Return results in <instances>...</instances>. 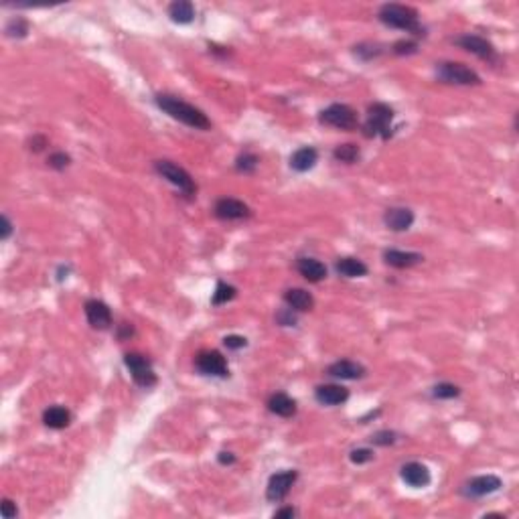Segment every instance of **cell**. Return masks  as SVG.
<instances>
[{
  "label": "cell",
  "mask_w": 519,
  "mask_h": 519,
  "mask_svg": "<svg viewBox=\"0 0 519 519\" xmlns=\"http://www.w3.org/2000/svg\"><path fill=\"white\" fill-rule=\"evenodd\" d=\"M296 270L305 280H309L312 284L323 282L327 278V266L314 258H298L296 260Z\"/></svg>",
  "instance_id": "obj_18"
},
{
  "label": "cell",
  "mask_w": 519,
  "mask_h": 519,
  "mask_svg": "<svg viewBox=\"0 0 519 519\" xmlns=\"http://www.w3.org/2000/svg\"><path fill=\"white\" fill-rule=\"evenodd\" d=\"M461 395V388L450 384V382H441L432 388V398L434 400H454Z\"/></svg>",
  "instance_id": "obj_31"
},
{
  "label": "cell",
  "mask_w": 519,
  "mask_h": 519,
  "mask_svg": "<svg viewBox=\"0 0 519 519\" xmlns=\"http://www.w3.org/2000/svg\"><path fill=\"white\" fill-rule=\"evenodd\" d=\"M436 78L442 83L450 85H481V76L459 61H442L436 63Z\"/></svg>",
  "instance_id": "obj_5"
},
{
  "label": "cell",
  "mask_w": 519,
  "mask_h": 519,
  "mask_svg": "<svg viewBox=\"0 0 519 519\" xmlns=\"http://www.w3.org/2000/svg\"><path fill=\"white\" fill-rule=\"evenodd\" d=\"M384 262L391 266V268H398V270H406V268H412V266H418L420 262H424V256L418 254V252H404V250H386L384 252Z\"/></svg>",
  "instance_id": "obj_21"
},
{
  "label": "cell",
  "mask_w": 519,
  "mask_h": 519,
  "mask_svg": "<svg viewBox=\"0 0 519 519\" xmlns=\"http://www.w3.org/2000/svg\"><path fill=\"white\" fill-rule=\"evenodd\" d=\"M282 298L288 305V309L296 312H307L314 309V296L305 288H288Z\"/></svg>",
  "instance_id": "obj_20"
},
{
  "label": "cell",
  "mask_w": 519,
  "mask_h": 519,
  "mask_svg": "<svg viewBox=\"0 0 519 519\" xmlns=\"http://www.w3.org/2000/svg\"><path fill=\"white\" fill-rule=\"evenodd\" d=\"M373 457H375V452L371 448H365V446L364 448H353L349 452V459H351L353 465H365V463L373 461Z\"/></svg>",
  "instance_id": "obj_33"
},
{
  "label": "cell",
  "mask_w": 519,
  "mask_h": 519,
  "mask_svg": "<svg viewBox=\"0 0 519 519\" xmlns=\"http://www.w3.org/2000/svg\"><path fill=\"white\" fill-rule=\"evenodd\" d=\"M318 162V151L314 146H300L290 156V169L294 173H307Z\"/></svg>",
  "instance_id": "obj_22"
},
{
  "label": "cell",
  "mask_w": 519,
  "mask_h": 519,
  "mask_svg": "<svg viewBox=\"0 0 519 519\" xmlns=\"http://www.w3.org/2000/svg\"><path fill=\"white\" fill-rule=\"evenodd\" d=\"M335 270L343 278H364L369 272L367 264L359 258H339L335 262Z\"/></svg>",
  "instance_id": "obj_24"
},
{
  "label": "cell",
  "mask_w": 519,
  "mask_h": 519,
  "mask_svg": "<svg viewBox=\"0 0 519 519\" xmlns=\"http://www.w3.org/2000/svg\"><path fill=\"white\" fill-rule=\"evenodd\" d=\"M10 234H12V223H10V219H8L6 215H2V234H0V237H2V239H8Z\"/></svg>",
  "instance_id": "obj_41"
},
{
  "label": "cell",
  "mask_w": 519,
  "mask_h": 519,
  "mask_svg": "<svg viewBox=\"0 0 519 519\" xmlns=\"http://www.w3.org/2000/svg\"><path fill=\"white\" fill-rule=\"evenodd\" d=\"M217 461H219L221 465H234L235 454L234 452H226V450H223V452H219V454H217Z\"/></svg>",
  "instance_id": "obj_42"
},
{
  "label": "cell",
  "mask_w": 519,
  "mask_h": 519,
  "mask_svg": "<svg viewBox=\"0 0 519 519\" xmlns=\"http://www.w3.org/2000/svg\"><path fill=\"white\" fill-rule=\"evenodd\" d=\"M359 156H361V151H359V146L353 144V142L339 144V146H335V151H333V158H335L337 162H343V164H353V162L359 160Z\"/></svg>",
  "instance_id": "obj_26"
},
{
  "label": "cell",
  "mask_w": 519,
  "mask_h": 519,
  "mask_svg": "<svg viewBox=\"0 0 519 519\" xmlns=\"http://www.w3.org/2000/svg\"><path fill=\"white\" fill-rule=\"evenodd\" d=\"M124 365L128 367L130 375H132V380H134L136 386L151 389L158 384L153 361L146 355H142V353H126L124 355Z\"/></svg>",
  "instance_id": "obj_6"
},
{
  "label": "cell",
  "mask_w": 519,
  "mask_h": 519,
  "mask_svg": "<svg viewBox=\"0 0 519 519\" xmlns=\"http://www.w3.org/2000/svg\"><path fill=\"white\" fill-rule=\"evenodd\" d=\"M296 518V509L294 507H282L274 513V519H292Z\"/></svg>",
  "instance_id": "obj_40"
},
{
  "label": "cell",
  "mask_w": 519,
  "mask_h": 519,
  "mask_svg": "<svg viewBox=\"0 0 519 519\" xmlns=\"http://www.w3.org/2000/svg\"><path fill=\"white\" fill-rule=\"evenodd\" d=\"M260 158L254 153H241L235 158V171L241 175H254L258 169Z\"/></svg>",
  "instance_id": "obj_28"
},
{
  "label": "cell",
  "mask_w": 519,
  "mask_h": 519,
  "mask_svg": "<svg viewBox=\"0 0 519 519\" xmlns=\"http://www.w3.org/2000/svg\"><path fill=\"white\" fill-rule=\"evenodd\" d=\"M43 424L51 430H63L71 424V412L63 406H49L43 412Z\"/></svg>",
  "instance_id": "obj_25"
},
{
  "label": "cell",
  "mask_w": 519,
  "mask_h": 519,
  "mask_svg": "<svg viewBox=\"0 0 519 519\" xmlns=\"http://www.w3.org/2000/svg\"><path fill=\"white\" fill-rule=\"evenodd\" d=\"M296 479H298V473H296L294 468L274 473V475L268 479V485H266V499H268L270 503H280V501H284L286 497H288V493L292 491Z\"/></svg>",
  "instance_id": "obj_8"
},
{
  "label": "cell",
  "mask_w": 519,
  "mask_h": 519,
  "mask_svg": "<svg viewBox=\"0 0 519 519\" xmlns=\"http://www.w3.org/2000/svg\"><path fill=\"white\" fill-rule=\"evenodd\" d=\"M235 296H237V288L232 284H228V282H223V280H219L217 286H215L213 296H211V305H213V307L228 305L230 300H234Z\"/></svg>",
  "instance_id": "obj_27"
},
{
  "label": "cell",
  "mask_w": 519,
  "mask_h": 519,
  "mask_svg": "<svg viewBox=\"0 0 519 519\" xmlns=\"http://www.w3.org/2000/svg\"><path fill=\"white\" fill-rule=\"evenodd\" d=\"M296 311H292V309H282V311L276 312V323L280 325V327H294L296 325Z\"/></svg>",
  "instance_id": "obj_36"
},
{
  "label": "cell",
  "mask_w": 519,
  "mask_h": 519,
  "mask_svg": "<svg viewBox=\"0 0 519 519\" xmlns=\"http://www.w3.org/2000/svg\"><path fill=\"white\" fill-rule=\"evenodd\" d=\"M195 369L201 375H211V377H228L230 375V367H228V359L211 349V351H201L195 357Z\"/></svg>",
  "instance_id": "obj_9"
},
{
  "label": "cell",
  "mask_w": 519,
  "mask_h": 519,
  "mask_svg": "<svg viewBox=\"0 0 519 519\" xmlns=\"http://www.w3.org/2000/svg\"><path fill=\"white\" fill-rule=\"evenodd\" d=\"M314 400L323 406H341L349 400V389L339 384H323L314 389Z\"/></svg>",
  "instance_id": "obj_17"
},
{
  "label": "cell",
  "mask_w": 519,
  "mask_h": 519,
  "mask_svg": "<svg viewBox=\"0 0 519 519\" xmlns=\"http://www.w3.org/2000/svg\"><path fill=\"white\" fill-rule=\"evenodd\" d=\"M223 345L230 351H239V349H244L248 345V339L241 337V335H228V337L223 339Z\"/></svg>",
  "instance_id": "obj_37"
},
{
  "label": "cell",
  "mask_w": 519,
  "mask_h": 519,
  "mask_svg": "<svg viewBox=\"0 0 519 519\" xmlns=\"http://www.w3.org/2000/svg\"><path fill=\"white\" fill-rule=\"evenodd\" d=\"M83 312H85V318H87V323H90L92 329H98V331L110 329V325H112V311H110V307L105 305L104 300H98V298L85 300Z\"/></svg>",
  "instance_id": "obj_13"
},
{
  "label": "cell",
  "mask_w": 519,
  "mask_h": 519,
  "mask_svg": "<svg viewBox=\"0 0 519 519\" xmlns=\"http://www.w3.org/2000/svg\"><path fill=\"white\" fill-rule=\"evenodd\" d=\"M134 331H132V327L130 325H122V331H120V339H124L126 335H132Z\"/></svg>",
  "instance_id": "obj_43"
},
{
  "label": "cell",
  "mask_w": 519,
  "mask_h": 519,
  "mask_svg": "<svg viewBox=\"0 0 519 519\" xmlns=\"http://www.w3.org/2000/svg\"><path fill=\"white\" fill-rule=\"evenodd\" d=\"M393 108H389L384 102H375L367 108V118H365L364 136L365 138H377L382 136L384 140H388L391 136V122H393Z\"/></svg>",
  "instance_id": "obj_3"
},
{
  "label": "cell",
  "mask_w": 519,
  "mask_h": 519,
  "mask_svg": "<svg viewBox=\"0 0 519 519\" xmlns=\"http://www.w3.org/2000/svg\"><path fill=\"white\" fill-rule=\"evenodd\" d=\"M318 122L337 130H355L357 112L347 104H331L318 114Z\"/></svg>",
  "instance_id": "obj_7"
},
{
  "label": "cell",
  "mask_w": 519,
  "mask_h": 519,
  "mask_svg": "<svg viewBox=\"0 0 519 519\" xmlns=\"http://www.w3.org/2000/svg\"><path fill=\"white\" fill-rule=\"evenodd\" d=\"M391 53H393V55H398V57H404V55H414V53H418V43H416V41H406V39L395 41V43L391 45Z\"/></svg>",
  "instance_id": "obj_32"
},
{
  "label": "cell",
  "mask_w": 519,
  "mask_h": 519,
  "mask_svg": "<svg viewBox=\"0 0 519 519\" xmlns=\"http://www.w3.org/2000/svg\"><path fill=\"white\" fill-rule=\"evenodd\" d=\"M19 513L17 509V503L10 501V499H2V518L4 519H15Z\"/></svg>",
  "instance_id": "obj_39"
},
{
  "label": "cell",
  "mask_w": 519,
  "mask_h": 519,
  "mask_svg": "<svg viewBox=\"0 0 519 519\" xmlns=\"http://www.w3.org/2000/svg\"><path fill=\"white\" fill-rule=\"evenodd\" d=\"M377 19H380L382 25L412 33L414 37H424L426 35L424 26L420 25L418 10L412 8V6H406V4H395V2L382 4V8L377 10Z\"/></svg>",
  "instance_id": "obj_2"
},
{
  "label": "cell",
  "mask_w": 519,
  "mask_h": 519,
  "mask_svg": "<svg viewBox=\"0 0 519 519\" xmlns=\"http://www.w3.org/2000/svg\"><path fill=\"white\" fill-rule=\"evenodd\" d=\"M400 477L406 485H410L412 489H424L430 485L432 475L426 465L422 463H406L404 467L400 468Z\"/></svg>",
  "instance_id": "obj_14"
},
{
  "label": "cell",
  "mask_w": 519,
  "mask_h": 519,
  "mask_svg": "<svg viewBox=\"0 0 519 519\" xmlns=\"http://www.w3.org/2000/svg\"><path fill=\"white\" fill-rule=\"evenodd\" d=\"M155 171L164 179L169 181L173 187H177L185 197H195L197 195V185L193 181V177L179 167L173 160H156Z\"/></svg>",
  "instance_id": "obj_4"
},
{
  "label": "cell",
  "mask_w": 519,
  "mask_h": 519,
  "mask_svg": "<svg viewBox=\"0 0 519 519\" xmlns=\"http://www.w3.org/2000/svg\"><path fill=\"white\" fill-rule=\"evenodd\" d=\"M416 215L410 207H388L384 213V223L389 232H408Z\"/></svg>",
  "instance_id": "obj_15"
},
{
  "label": "cell",
  "mask_w": 519,
  "mask_h": 519,
  "mask_svg": "<svg viewBox=\"0 0 519 519\" xmlns=\"http://www.w3.org/2000/svg\"><path fill=\"white\" fill-rule=\"evenodd\" d=\"M4 33L10 39H25L28 35V21L23 17H12L4 26Z\"/></svg>",
  "instance_id": "obj_29"
},
{
  "label": "cell",
  "mask_w": 519,
  "mask_h": 519,
  "mask_svg": "<svg viewBox=\"0 0 519 519\" xmlns=\"http://www.w3.org/2000/svg\"><path fill=\"white\" fill-rule=\"evenodd\" d=\"M365 373H367V369L364 365L351 361V359H339L327 367V375H331L335 380H345V382L361 380V377H365Z\"/></svg>",
  "instance_id": "obj_16"
},
{
  "label": "cell",
  "mask_w": 519,
  "mask_h": 519,
  "mask_svg": "<svg viewBox=\"0 0 519 519\" xmlns=\"http://www.w3.org/2000/svg\"><path fill=\"white\" fill-rule=\"evenodd\" d=\"M266 406H268V410H270L272 414L280 416V418H292V416L296 414V410H298L296 400L290 398L284 391L272 393V395L268 398V404H266Z\"/></svg>",
  "instance_id": "obj_19"
},
{
  "label": "cell",
  "mask_w": 519,
  "mask_h": 519,
  "mask_svg": "<svg viewBox=\"0 0 519 519\" xmlns=\"http://www.w3.org/2000/svg\"><path fill=\"white\" fill-rule=\"evenodd\" d=\"M155 104L158 110H162L164 114H169L173 120L181 122L185 126L195 130H211V120L207 116L195 108V105L187 104L175 96H169V94H158L155 96Z\"/></svg>",
  "instance_id": "obj_1"
},
{
  "label": "cell",
  "mask_w": 519,
  "mask_h": 519,
  "mask_svg": "<svg viewBox=\"0 0 519 519\" xmlns=\"http://www.w3.org/2000/svg\"><path fill=\"white\" fill-rule=\"evenodd\" d=\"M454 45H459L461 49L477 55L483 61H489V63L497 61V49H495V45L491 41H487L485 37H481V35H470V33L461 35V37L454 39Z\"/></svg>",
  "instance_id": "obj_11"
},
{
  "label": "cell",
  "mask_w": 519,
  "mask_h": 519,
  "mask_svg": "<svg viewBox=\"0 0 519 519\" xmlns=\"http://www.w3.org/2000/svg\"><path fill=\"white\" fill-rule=\"evenodd\" d=\"M213 215L221 221H241V219H248L252 215L250 207L239 201V199H234V197H221L215 201V207H213Z\"/></svg>",
  "instance_id": "obj_12"
},
{
  "label": "cell",
  "mask_w": 519,
  "mask_h": 519,
  "mask_svg": "<svg viewBox=\"0 0 519 519\" xmlns=\"http://www.w3.org/2000/svg\"><path fill=\"white\" fill-rule=\"evenodd\" d=\"M501 487H503V481L497 475H479V477L468 479L461 487V495L467 499H481V497L497 493Z\"/></svg>",
  "instance_id": "obj_10"
},
{
  "label": "cell",
  "mask_w": 519,
  "mask_h": 519,
  "mask_svg": "<svg viewBox=\"0 0 519 519\" xmlns=\"http://www.w3.org/2000/svg\"><path fill=\"white\" fill-rule=\"evenodd\" d=\"M195 4L191 0H175L169 4V17L177 25H189L195 21Z\"/></svg>",
  "instance_id": "obj_23"
},
{
  "label": "cell",
  "mask_w": 519,
  "mask_h": 519,
  "mask_svg": "<svg viewBox=\"0 0 519 519\" xmlns=\"http://www.w3.org/2000/svg\"><path fill=\"white\" fill-rule=\"evenodd\" d=\"M371 442H373L375 446H391V444L398 442V434H395L393 430H380V432H375V434L371 436Z\"/></svg>",
  "instance_id": "obj_35"
},
{
  "label": "cell",
  "mask_w": 519,
  "mask_h": 519,
  "mask_svg": "<svg viewBox=\"0 0 519 519\" xmlns=\"http://www.w3.org/2000/svg\"><path fill=\"white\" fill-rule=\"evenodd\" d=\"M353 53L361 61H371V59H377L384 53V47L380 43H359V45L353 47Z\"/></svg>",
  "instance_id": "obj_30"
},
{
  "label": "cell",
  "mask_w": 519,
  "mask_h": 519,
  "mask_svg": "<svg viewBox=\"0 0 519 519\" xmlns=\"http://www.w3.org/2000/svg\"><path fill=\"white\" fill-rule=\"evenodd\" d=\"M47 164L55 169V171H65L69 164H71V156L65 155L63 151H59V153H53L49 158H47Z\"/></svg>",
  "instance_id": "obj_34"
},
{
  "label": "cell",
  "mask_w": 519,
  "mask_h": 519,
  "mask_svg": "<svg viewBox=\"0 0 519 519\" xmlns=\"http://www.w3.org/2000/svg\"><path fill=\"white\" fill-rule=\"evenodd\" d=\"M45 146H49V140H47V136H43V134H35V136L28 140V148H31L33 153H41V151H45Z\"/></svg>",
  "instance_id": "obj_38"
}]
</instances>
